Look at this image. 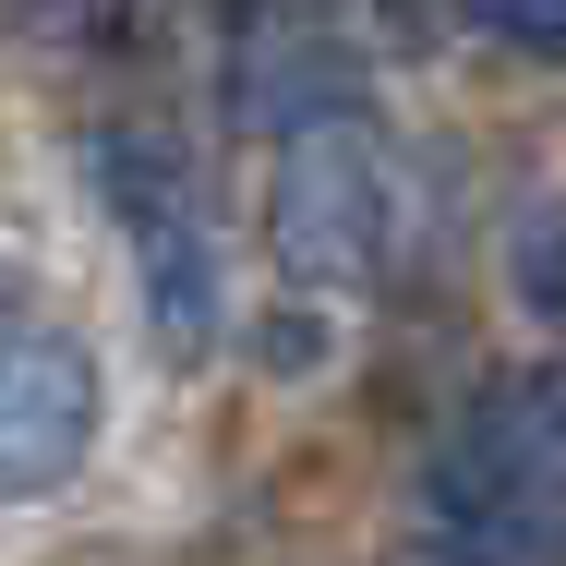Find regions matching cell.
Returning a JSON list of instances; mask_svg holds the SVG:
<instances>
[{
    "instance_id": "obj_5",
    "label": "cell",
    "mask_w": 566,
    "mask_h": 566,
    "mask_svg": "<svg viewBox=\"0 0 566 566\" xmlns=\"http://www.w3.org/2000/svg\"><path fill=\"white\" fill-rule=\"evenodd\" d=\"M349 97H361V61H349V36L314 0H277L265 24L229 36V109H241V133L302 145V133H338Z\"/></svg>"
},
{
    "instance_id": "obj_2",
    "label": "cell",
    "mask_w": 566,
    "mask_h": 566,
    "mask_svg": "<svg viewBox=\"0 0 566 566\" xmlns=\"http://www.w3.org/2000/svg\"><path fill=\"white\" fill-rule=\"evenodd\" d=\"M85 169H97V206H109L120 241H133V277H145V338L169 349V361H206V349L229 338V253H218L206 193H193L181 133L120 120V133H97V145H85Z\"/></svg>"
},
{
    "instance_id": "obj_4",
    "label": "cell",
    "mask_w": 566,
    "mask_h": 566,
    "mask_svg": "<svg viewBox=\"0 0 566 566\" xmlns=\"http://www.w3.org/2000/svg\"><path fill=\"white\" fill-rule=\"evenodd\" d=\"M97 349L73 326H24L0 314V506H36L61 494L85 447H97Z\"/></svg>"
},
{
    "instance_id": "obj_7",
    "label": "cell",
    "mask_w": 566,
    "mask_h": 566,
    "mask_svg": "<svg viewBox=\"0 0 566 566\" xmlns=\"http://www.w3.org/2000/svg\"><path fill=\"white\" fill-rule=\"evenodd\" d=\"M518 290H531V314H555V326H566V218H531V229H518Z\"/></svg>"
},
{
    "instance_id": "obj_9",
    "label": "cell",
    "mask_w": 566,
    "mask_h": 566,
    "mask_svg": "<svg viewBox=\"0 0 566 566\" xmlns=\"http://www.w3.org/2000/svg\"><path fill=\"white\" fill-rule=\"evenodd\" d=\"M49 24H120V0H36Z\"/></svg>"
},
{
    "instance_id": "obj_3",
    "label": "cell",
    "mask_w": 566,
    "mask_h": 566,
    "mask_svg": "<svg viewBox=\"0 0 566 566\" xmlns=\"http://www.w3.org/2000/svg\"><path fill=\"white\" fill-rule=\"evenodd\" d=\"M265 241H277V277L314 290V302H349L386 277V241H398V193H386V157L361 133H302L277 145V193H265Z\"/></svg>"
},
{
    "instance_id": "obj_6",
    "label": "cell",
    "mask_w": 566,
    "mask_h": 566,
    "mask_svg": "<svg viewBox=\"0 0 566 566\" xmlns=\"http://www.w3.org/2000/svg\"><path fill=\"white\" fill-rule=\"evenodd\" d=\"M470 24L531 49V61H566V0H470Z\"/></svg>"
},
{
    "instance_id": "obj_1",
    "label": "cell",
    "mask_w": 566,
    "mask_h": 566,
    "mask_svg": "<svg viewBox=\"0 0 566 566\" xmlns=\"http://www.w3.org/2000/svg\"><path fill=\"white\" fill-rule=\"evenodd\" d=\"M422 543L434 566H566V361L458 410L422 458Z\"/></svg>"
},
{
    "instance_id": "obj_8",
    "label": "cell",
    "mask_w": 566,
    "mask_h": 566,
    "mask_svg": "<svg viewBox=\"0 0 566 566\" xmlns=\"http://www.w3.org/2000/svg\"><path fill=\"white\" fill-rule=\"evenodd\" d=\"M265 361H277V374H290V361H326V326H314V314H277V326H265Z\"/></svg>"
},
{
    "instance_id": "obj_10",
    "label": "cell",
    "mask_w": 566,
    "mask_h": 566,
    "mask_svg": "<svg viewBox=\"0 0 566 566\" xmlns=\"http://www.w3.org/2000/svg\"><path fill=\"white\" fill-rule=\"evenodd\" d=\"M206 12H218L229 36H241V24H265V12H277V0H206Z\"/></svg>"
}]
</instances>
